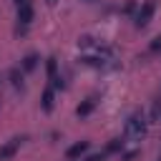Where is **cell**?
<instances>
[{"mask_svg": "<svg viewBox=\"0 0 161 161\" xmlns=\"http://www.w3.org/2000/svg\"><path fill=\"white\" fill-rule=\"evenodd\" d=\"M146 131H148V121H146V116H143V113H131V116H128V121H126L123 136H126L128 141L138 143V141H143Z\"/></svg>", "mask_w": 161, "mask_h": 161, "instance_id": "obj_1", "label": "cell"}, {"mask_svg": "<svg viewBox=\"0 0 161 161\" xmlns=\"http://www.w3.org/2000/svg\"><path fill=\"white\" fill-rule=\"evenodd\" d=\"M153 13H156V3L153 0H146L141 8H138V13H136V28H146L151 20H153Z\"/></svg>", "mask_w": 161, "mask_h": 161, "instance_id": "obj_2", "label": "cell"}, {"mask_svg": "<svg viewBox=\"0 0 161 161\" xmlns=\"http://www.w3.org/2000/svg\"><path fill=\"white\" fill-rule=\"evenodd\" d=\"M23 141H25L23 136H15V138L5 141V143L0 146V161H10V158L18 153V148H20V143H23Z\"/></svg>", "mask_w": 161, "mask_h": 161, "instance_id": "obj_3", "label": "cell"}, {"mask_svg": "<svg viewBox=\"0 0 161 161\" xmlns=\"http://www.w3.org/2000/svg\"><path fill=\"white\" fill-rule=\"evenodd\" d=\"M33 18H35V10H33L30 3H25V5L18 8V23H20V25H30Z\"/></svg>", "mask_w": 161, "mask_h": 161, "instance_id": "obj_4", "label": "cell"}, {"mask_svg": "<svg viewBox=\"0 0 161 161\" xmlns=\"http://www.w3.org/2000/svg\"><path fill=\"white\" fill-rule=\"evenodd\" d=\"M88 151V141H78V143H73V146H68V151H65V156L70 158V161H75V158H80L83 153Z\"/></svg>", "mask_w": 161, "mask_h": 161, "instance_id": "obj_5", "label": "cell"}, {"mask_svg": "<svg viewBox=\"0 0 161 161\" xmlns=\"http://www.w3.org/2000/svg\"><path fill=\"white\" fill-rule=\"evenodd\" d=\"M93 108H96V98H86V101H80V106L75 108V116H78V118H86V116L93 113Z\"/></svg>", "mask_w": 161, "mask_h": 161, "instance_id": "obj_6", "label": "cell"}, {"mask_svg": "<svg viewBox=\"0 0 161 161\" xmlns=\"http://www.w3.org/2000/svg\"><path fill=\"white\" fill-rule=\"evenodd\" d=\"M53 101H55V96H53V88L48 86V88L43 91V101H40V108H43L45 113H50V111H53Z\"/></svg>", "mask_w": 161, "mask_h": 161, "instance_id": "obj_7", "label": "cell"}, {"mask_svg": "<svg viewBox=\"0 0 161 161\" xmlns=\"http://www.w3.org/2000/svg\"><path fill=\"white\" fill-rule=\"evenodd\" d=\"M8 78H10L13 88H23V86H25V83H23V70H20V68H10Z\"/></svg>", "mask_w": 161, "mask_h": 161, "instance_id": "obj_8", "label": "cell"}, {"mask_svg": "<svg viewBox=\"0 0 161 161\" xmlns=\"http://www.w3.org/2000/svg\"><path fill=\"white\" fill-rule=\"evenodd\" d=\"M45 70H48V78L55 83V80H58V60H55V58H48V60H45Z\"/></svg>", "mask_w": 161, "mask_h": 161, "instance_id": "obj_9", "label": "cell"}, {"mask_svg": "<svg viewBox=\"0 0 161 161\" xmlns=\"http://www.w3.org/2000/svg\"><path fill=\"white\" fill-rule=\"evenodd\" d=\"M35 65H38V55H35V53L25 55V58H23V63H20V68H23V70H33Z\"/></svg>", "mask_w": 161, "mask_h": 161, "instance_id": "obj_10", "label": "cell"}, {"mask_svg": "<svg viewBox=\"0 0 161 161\" xmlns=\"http://www.w3.org/2000/svg\"><path fill=\"white\" fill-rule=\"evenodd\" d=\"M118 151H123V141L121 138H111V143L106 146V153H118Z\"/></svg>", "mask_w": 161, "mask_h": 161, "instance_id": "obj_11", "label": "cell"}, {"mask_svg": "<svg viewBox=\"0 0 161 161\" xmlns=\"http://www.w3.org/2000/svg\"><path fill=\"white\" fill-rule=\"evenodd\" d=\"M148 50H151V53H158V50H161V35H156V38L151 40V45H148Z\"/></svg>", "mask_w": 161, "mask_h": 161, "instance_id": "obj_12", "label": "cell"}, {"mask_svg": "<svg viewBox=\"0 0 161 161\" xmlns=\"http://www.w3.org/2000/svg\"><path fill=\"white\" fill-rule=\"evenodd\" d=\"M83 161H106V151H103V153H91V156L83 158Z\"/></svg>", "mask_w": 161, "mask_h": 161, "instance_id": "obj_13", "label": "cell"}, {"mask_svg": "<svg viewBox=\"0 0 161 161\" xmlns=\"http://www.w3.org/2000/svg\"><path fill=\"white\" fill-rule=\"evenodd\" d=\"M13 3H15L18 8H20V5H25V3H30V0H13Z\"/></svg>", "mask_w": 161, "mask_h": 161, "instance_id": "obj_14", "label": "cell"}, {"mask_svg": "<svg viewBox=\"0 0 161 161\" xmlns=\"http://www.w3.org/2000/svg\"><path fill=\"white\" fill-rule=\"evenodd\" d=\"M45 3H50V5H53V3H55V0H45Z\"/></svg>", "mask_w": 161, "mask_h": 161, "instance_id": "obj_15", "label": "cell"}, {"mask_svg": "<svg viewBox=\"0 0 161 161\" xmlns=\"http://www.w3.org/2000/svg\"><path fill=\"white\" fill-rule=\"evenodd\" d=\"M83 3H93V0H83Z\"/></svg>", "mask_w": 161, "mask_h": 161, "instance_id": "obj_16", "label": "cell"}, {"mask_svg": "<svg viewBox=\"0 0 161 161\" xmlns=\"http://www.w3.org/2000/svg\"><path fill=\"white\" fill-rule=\"evenodd\" d=\"M158 161H161V158H158Z\"/></svg>", "mask_w": 161, "mask_h": 161, "instance_id": "obj_17", "label": "cell"}, {"mask_svg": "<svg viewBox=\"0 0 161 161\" xmlns=\"http://www.w3.org/2000/svg\"><path fill=\"white\" fill-rule=\"evenodd\" d=\"M158 118H161V116H158Z\"/></svg>", "mask_w": 161, "mask_h": 161, "instance_id": "obj_18", "label": "cell"}]
</instances>
